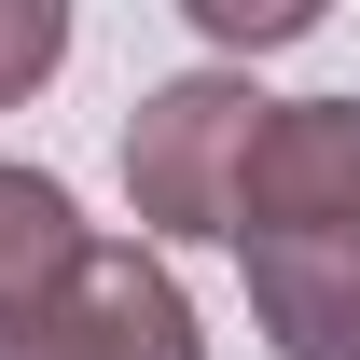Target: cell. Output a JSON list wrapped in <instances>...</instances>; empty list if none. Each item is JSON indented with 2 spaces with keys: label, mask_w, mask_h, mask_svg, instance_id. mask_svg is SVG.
Returning <instances> with one entry per match:
<instances>
[{
  "label": "cell",
  "mask_w": 360,
  "mask_h": 360,
  "mask_svg": "<svg viewBox=\"0 0 360 360\" xmlns=\"http://www.w3.org/2000/svg\"><path fill=\"white\" fill-rule=\"evenodd\" d=\"M277 236H360V97H264L236 167V250Z\"/></svg>",
  "instance_id": "cell-2"
},
{
  "label": "cell",
  "mask_w": 360,
  "mask_h": 360,
  "mask_svg": "<svg viewBox=\"0 0 360 360\" xmlns=\"http://www.w3.org/2000/svg\"><path fill=\"white\" fill-rule=\"evenodd\" d=\"M250 125H264V97L222 84V70H180L167 97H139V125H125V208L153 236H236Z\"/></svg>",
  "instance_id": "cell-1"
},
{
  "label": "cell",
  "mask_w": 360,
  "mask_h": 360,
  "mask_svg": "<svg viewBox=\"0 0 360 360\" xmlns=\"http://www.w3.org/2000/svg\"><path fill=\"white\" fill-rule=\"evenodd\" d=\"M84 250H97L84 208H70L42 167H0V333H14V319H42L56 291H70V264H84Z\"/></svg>",
  "instance_id": "cell-5"
},
{
  "label": "cell",
  "mask_w": 360,
  "mask_h": 360,
  "mask_svg": "<svg viewBox=\"0 0 360 360\" xmlns=\"http://www.w3.org/2000/svg\"><path fill=\"white\" fill-rule=\"evenodd\" d=\"M194 28H208V42H305L291 0H277V14H250V0H194Z\"/></svg>",
  "instance_id": "cell-7"
},
{
  "label": "cell",
  "mask_w": 360,
  "mask_h": 360,
  "mask_svg": "<svg viewBox=\"0 0 360 360\" xmlns=\"http://www.w3.org/2000/svg\"><path fill=\"white\" fill-rule=\"evenodd\" d=\"M56 56H70V14H56V0H0V111L42 84Z\"/></svg>",
  "instance_id": "cell-6"
},
{
  "label": "cell",
  "mask_w": 360,
  "mask_h": 360,
  "mask_svg": "<svg viewBox=\"0 0 360 360\" xmlns=\"http://www.w3.org/2000/svg\"><path fill=\"white\" fill-rule=\"evenodd\" d=\"M250 319L277 360H360V236H277L250 250Z\"/></svg>",
  "instance_id": "cell-4"
},
{
  "label": "cell",
  "mask_w": 360,
  "mask_h": 360,
  "mask_svg": "<svg viewBox=\"0 0 360 360\" xmlns=\"http://www.w3.org/2000/svg\"><path fill=\"white\" fill-rule=\"evenodd\" d=\"M0 360H208V347H194L180 277L153 250H125V236H97L84 264H70V291L0 333Z\"/></svg>",
  "instance_id": "cell-3"
}]
</instances>
